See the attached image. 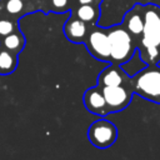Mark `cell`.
I'll return each instance as SVG.
<instances>
[{
  "mask_svg": "<svg viewBox=\"0 0 160 160\" xmlns=\"http://www.w3.org/2000/svg\"><path fill=\"white\" fill-rule=\"evenodd\" d=\"M138 49L141 60L148 65L160 61V8L154 4L144 5V30Z\"/></svg>",
  "mask_w": 160,
  "mask_h": 160,
  "instance_id": "cell-1",
  "label": "cell"
},
{
  "mask_svg": "<svg viewBox=\"0 0 160 160\" xmlns=\"http://www.w3.org/2000/svg\"><path fill=\"white\" fill-rule=\"evenodd\" d=\"M131 80V88L139 96L160 104V66L148 65L138 71Z\"/></svg>",
  "mask_w": 160,
  "mask_h": 160,
  "instance_id": "cell-2",
  "label": "cell"
},
{
  "mask_svg": "<svg viewBox=\"0 0 160 160\" xmlns=\"http://www.w3.org/2000/svg\"><path fill=\"white\" fill-rule=\"evenodd\" d=\"M108 31L110 42V62L118 65L128 62L138 49L134 39L121 24L109 28Z\"/></svg>",
  "mask_w": 160,
  "mask_h": 160,
  "instance_id": "cell-3",
  "label": "cell"
},
{
  "mask_svg": "<svg viewBox=\"0 0 160 160\" xmlns=\"http://www.w3.org/2000/svg\"><path fill=\"white\" fill-rule=\"evenodd\" d=\"M84 44L92 58L100 61L110 62V42L108 29L100 28L96 24L90 25Z\"/></svg>",
  "mask_w": 160,
  "mask_h": 160,
  "instance_id": "cell-4",
  "label": "cell"
},
{
  "mask_svg": "<svg viewBox=\"0 0 160 160\" xmlns=\"http://www.w3.org/2000/svg\"><path fill=\"white\" fill-rule=\"evenodd\" d=\"M88 139L95 148L106 149L114 145V142L116 141L118 129L111 121L102 118V119L94 121L89 126Z\"/></svg>",
  "mask_w": 160,
  "mask_h": 160,
  "instance_id": "cell-5",
  "label": "cell"
},
{
  "mask_svg": "<svg viewBox=\"0 0 160 160\" xmlns=\"http://www.w3.org/2000/svg\"><path fill=\"white\" fill-rule=\"evenodd\" d=\"M100 89L104 94L109 114L124 110L130 104L134 95L131 84L118 85V86H105Z\"/></svg>",
  "mask_w": 160,
  "mask_h": 160,
  "instance_id": "cell-6",
  "label": "cell"
},
{
  "mask_svg": "<svg viewBox=\"0 0 160 160\" xmlns=\"http://www.w3.org/2000/svg\"><path fill=\"white\" fill-rule=\"evenodd\" d=\"M121 25L131 35V38L134 39L136 48H138L139 41L142 35V30H144V5L135 4L124 15Z\"/></svg>",
  "mask_w": 160,
  "mask_h": 160,
  "instance_id": "cell-7",
  "label": "cell"
},
{
  "mask_svg": "<svg viewBox=\"0 0 160 160\" xmlns=\"http://www.w3.org/2000/svg\"><path fill=\"white\" fill-rule=\"evenodd\" d=\"M131 84L130 76L121 69L120 65L110 62L105 69L100 71L98 75V86L105 88V86H118V85H128Z\"/></svg>",
  "mask_w": 160,
  "mask_h": 160,
  "instance_id": "cell-8",
  "label": "cell"
},
{
  "mask_svg": "<svg viewBox=\"0 0 160 160\" xmlns=\"http://www.w3.org/2000/svg\"><path fill=\"white\" fill-rule=\"evenodd\" d=\"M82 100H84V105H85L88 111H90L95 115H99L101 118H104L109 114L104 94H102L101 89L98 85L92 86V88H89L84 92Z\"/></svg>",
  "mask_w": 160,
  "mask_h": 160,
  "instance_id": "cell-9",
  "label": "cell"
},
{
  "mask_svg": "<svg viewBox=\"0 0 160 160\" xmlns=\"http://www.w3.org/2000/svg\"><path fill=\"white\" fill-rule=\"evenodd\" d=\"M89 28L90 25H88L86 22H84L72 14L66 19L64 24V34L66 39L70 40L71 42L80 44L85 41L86 35L89 32Z\"/></svg>",
  "mask_w": 160,
  "mask_h": 160,
  "instance_id": "cell-10",
  "label": "cell"
},
{
  "mask_svg": "<svg viewBox=\"0 0 160 160\" xmlns=\"http://www.w3.org/2000/svg\"><path fill=\"white\" fill-rule=\"evenodd\" d=\"M72 14L88 25H95L100 18L101 10L100 5H78L76 9L72 10Z\"/></svg>",
  "mask_w": 160,
  "mask_h": 160,
  "instance_id": "cell-11",
  "label": "cell"
},
{
  "mask_svg": "<svg viewBox=\"0 0 160 160\" xmlns=\"http://www.w3.org/2000/svg\"><path fill=\"white\" fill-rule=\"evenodd\" d=\"M25 42H26L25 41V36L22 35L20 29L0 39V45L2 48H5L6 50H9V51H11L14 54H18V55L24 49Z\"/></svg>",
  "mask_w": 160,
  "mask_h": 160,
  "instance_id": "cell-12",
  "label": "cell"
},
{
  "mask_svg": "<svg viewBox=\"0 0 160 160\" xmlns=\"http://www.w3.org/2000/svg\"><path fill=\"white\" fill-rule=\"evenodd\" d=\"M19 62L18 54H14L0 45V75L6 76L15 71Z\"/></svg>",
  "mask_w": 160,
  "mask_h": 160,
  "instance_id": "cell-13",
  "label": "cell"
},
{
  "mask_svg": "<svg viewBox=\"0 0 160 160\" xmlns=\"http://www.w3.org/2000/svg\"><path fill=\"white\" fill-rule=\"evenodd\" d=\"M4 9L11 19H18L26 12V2L24 0H2Z\"/></svg>",
  "mask_w": 160,
  "mask_h": 160,
  "instance_id": "cell-14",
  "label": "cell"
},
{
  "mask_svg": "<svg viewBox=\"0 0 160 160\" xmlns=\"http://www.w3.org/2000/svg\"><path fill=\"white\" fill-rule=\"evenodd\" d=\"M19 30L15 19L11 18H0V39Z\"/></svg>",
  "mask_w": 160,
  "mask_h": 160,
  "instance_id": "cell-15",
  "label": "cell"
},
{
  "mask_svg": "<svg viewBox=\"0 0 160 160\" xmlns=\"http://www.w3.org/2000/svg\"><path fill=\"white\" fill-rule=\"evenodd\" d=\"M48 9L54 12H65L70 9V0H45Z\"/></svg>",
  "mask_w": 160,
  "mask_h": 160,
  "instance_id": "cell-16",
  "label": "cell"
},
{
  "mask_svg": "<svg viewBox=\"0 0 160 160\" xmlns=\"http://www.w3.org/2000/svg\"><path fill=\"white\" fill-rule=\"evenodd\" d=\"M78 5H100L102 0H76Z\"/></svg>",
  "mask_w": 160,
  "mask_h": 160,
  "instance_id": "cell-17",
  "label": "cell"
},
{
  "mask_svg": "<svg viewBox=\"0 0 160 160\" xmlns=\"http://www.w3.org/2000/svg\"><path fill=\"white\" fill-rule=\"evenodd\" d=\"M24 1H25V2H26V0H24Z\"/></svg>",
  "mask_w": 160,
  "mask_h": 160,
  "instance_id": "cell-18",
  "label": "cell"
}]
</instances>
